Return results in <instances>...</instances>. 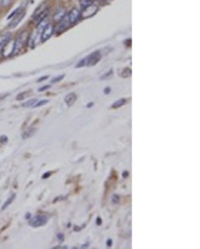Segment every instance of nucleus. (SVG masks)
<instances>
[{
	"label": "nucleus",
	"instance_id": "1",
	"mask_svg": "<svg viewBox=\"0 0 200 249\" xmlns=\"http://www.w3.org/2000/svg\"><path fill=\"white\" fill-rule=\"evenodd\" d=\"M28 37H30V33L28 32H21V33L16 37L15 43H13V48H12V55H17L20 51L24 48L26 43L28 42Z\"/></svg>",
	"mask_w": 200,
	"mask_h": 249
},
{
	"label": "nucleus",
	"instance_id": "2",
	"mask_svg": "<svg viewBox=\"0 0 200 249\" xmlns=\"http://www.w3.org/2000/svg\"><path fill=\"white\" fill-rule=\"evenodd\" d=\"M100 59H101V52L100 51H95L89 56H87L84 60H81L79 64H76V68L77 67H83V65H95L96 63L100 62Z\"/></svg>",
	"mask_w": 200,
	"mask_h": 249
},
{
	"label": "nucleus",
	"instance_id": "3",
	"mask_svg": "<svg viewBox=\"0 0 200 249\" xmlns=\"http://www.w3.org/2000/svg\"><path fill=\"white\" fill-rule=\"evenodd\" d=\"M47 15H48V5H46V4H42V5H40L36 11H35L34 16H32V21H34L35 24L42 23L43 20L47 17Z\"/></svg>",
	"mask_w": 200,
	"mask_h": 249
},
{
	"label": "nucleus",
	"instance_id": "4",
	"mask_svg": "<svg viewBox=\"0 0 200 249\" xmlns=\"http://www.w3.org/2000/svg\"><path fill=\"white\" fill-rule=\"evenodd\" d=\"M72 25V23H71V20H69L68 15H64V17H63L60 21H58V25H56V28H55V31H56V33H62L63 31H66V29H68L69 27Z\"/></svg>",
	"mask_w": 200,
	"mask_h": 249
},
{
	"label": "nucleus",
	"instance_id": "5",
	"mask_svg": "<svg viewBox=\"0 0 200 249\" xmlns=\"http://www.w3.org/2000/svg\"><path fill=\"white\" fill-rule=\"evenodd\" d=\"M47 221H48V217H47V216L38 215L30 220V225L31 226H42V225H44Z\"/></svg>",
	"mask_w": 200,
	"mask_h": 249
},
{
	"label": "nucleus",
	"instance_id": "6",
	"mask_svg": "<svg viewBox=\"0 0 200 249\" xmlns=\"http://www.w3.org/2000/svg\"><path fill=\"white\" fill-rule=\"evenodd\" d=\"M55 32V27L52 25V24H47L46 27L43 28L42 31V42H46V40H48V39L54 35Z\"/></svg>",
	"mask_w": 200,
	"mask_h": 249
},
{
	"label": "nucleus",
	"instance_id": "7",
	"mask_svg": "<svg viewBox=\"0 0 200 249\" xmlns=\"http://www.w3.org/2000/svg\"><path fill=\"white\" fill-rule=\"evenodd\" d=\"M83 9H84V11L80 13L81 17H89V16H92V15H95V13H96L97 5H95V4H91V5L83 8Z\"/></svg>",
	"mask_w": 200,
	"mask_h": 249
},
{
	"label": "nucleus",
	"instance_id": "8",
	"mask_svg": "<svg viewBox=\"0 0 200 249\" xmlns=\"http://www.w3.org/2000/svg\"><path fill=\"white\" fill-rule=\"evenodd\" d=\"M9 39H11V35L8 33V32H4V33H0V52L7 47L8 42H9Z\"/></svg>",
	"mask_w": 200,
	"mask_h": 249
},
{
	"label": "nucleus",
	"instance_id": "9",
	"mask_svg": "<svg viewBox=\"0 0 200 249\" xmlns=\"http://www.w3.org/2000/svg\"><path fill=\"white\" fill-rule=\"evenodd\" d=\"M80 13H81V11H80V9H77V8H73L69 13H67V15H68V17H69V20H71V23H72V25L76 23L77 20H79V17H80Z\"/></svg>",
	"mask_w": 200,
	"mask_h": 249
},
{
	"label": "nucleus",
	"instance_id": "10",
	"mask_svg": "<svg viewBox=\"0 0 200 249\" xmlns=\"http://www.w3.org/2000/svg\"><path fill=\"white\" fill-rule=\"evenodd\" d=\"M24 13H26V12H24V9H23V11L20 12V13H17V15H16V16H13L12 19H9V20H11V21H9V27H15L16 24H17V23H19V21H20V20L23 19Z\"/></svg>",
	"mask_w": 200,
	"mask_h": 249
},
{
	"label": "nucleus",
	"instance_id": "11",
	"mask_svg": "<svg viewBox=\"0 0 200 249\" xmlns=\"http://www.w3.org/2000/svg\"><path fill=\"white\" fill-rule=\"evenodd\" d=\"M76 99H77V96H76V93H68V95L66 96V104L68 105V107H71L75 101H76Z\"/></svg>",
	"mask_w": 200,
	"mask_h": 249
},
{
	"label": "nucleus",
	"instance_id": "12",
	"mask_svg": "<svg viewBox=\"0 0 200 249\" xmlns=\"http://www.w3.org/2000/svg\"><path fill=\"white\" fill-rule=\"evenodd\" d=\"M64 15H66V9H64V8H60V9L54 15V21H56V23L60 21V20L64 17Z\"/></svg>",
	"mask_w": 200,
	"mask_h": 249
},
{
	"label": "nucleus",
	"instance_id": "13",
	"mask_svg": "<svg viewBox=\"0 0 200 249\" xmlns=\"http://www.w3.org/2000/svg\"><path fill=\"white\" fill-rule=\"evenodd\" d=\"M126 103H127V100L126 99H119V100H116L115 103L112 104V108H115V109L116 108H120V107H123Z\"/></svg>",
	"mask_w": 200,
	"mask_h": 249
},
{
	"label": "nucleus",
	"instance_id": "14",
	"mask_svg": "<svg viewBox=\"0 0 200 249\" xmlns=\"http://www.w3.org/2000/svg\"><path fill=\"white\" fill-rule=\"evenodd\" d=\"M79 3H80L81 8H85L88 5H91V4H93V0H79Z\"/></svg>",
	"mask_w": 200,
	"mask_h": 249
},
{
	"label": "nucleus",
	"instance_id": "15",
	"mask_svg": "<svg viewBox=\"0 0 200 249\" xmlns=\"http://www.w3.org/2000/svg\"><path fill=\"white\" fill-rule=\"evenodd\" d=\"M13 200H15V193H13V195H11L9 197H8V200L5 201V204H4L3 207H1V209H5V208H7L8 205H9V204H11L12 201H13Z\"/></svg>",
	"mask_w": 200,
	"mask_h": 249
},
{
	"label": "nucleus",
	"instance_id": "16",
	"mask_svg": "<svg viewBox=\"0 0 200 249\" xmlns=\"http://www.w3.org/2000/svg\"><path fill=\"white\" fill-rule=\"evenodd\" d=\"M36 101H38L36 99H32V100H30V101H27V103H24V104H23V107H32V105L35 107Z\"/></svg>",
	"mask_w": 200,
	"mask_h": 249
},
{
	"label": "nucleus",
	"instance_id": "17",
	"mask_svg": "<svg viewBox=\"0 0 200 249\" xmlns=\"http://www.w3.org/2000/svg\"><path fill=\"white\" fill-rule=\"evenodd\" d=\"M28 93H30V92H21V93H19L16 99H17V100H23V99H26V97H27V95H28Z\"/></svg>",
	"mask_w": 200,
	"mask_h": 249
},
{
	"label": "nucleus",
	"instance_id": "18",
	"mask_svg": "<svg viewBox=\"0 0 200 249\" xmlns=\"http://www.w3.org/2000/svg\"><path fill=\"white\" fill-rule=\"evenodd\" d=\"M130 75H131V69H130V68H126V69L123 71V75H121V76H123V77H128Z\"/></svg>",
	"mask_w": 200,
	"mask_h": 249
},
{
	"label": "nucleus",
	"instance_id": "19",
	"mask_svg": "<svg viewBox=\"0 0 200 249\" xmlns=\"http://www.w3.org/2000/svg\"><path fill=\"white\" fill-rule=\"evenodd\" d=\"M9 3H11V0H0V5L1 7H7V5H9Z\"/></svg>",
	"mask_w": 200,
	"mask_h": 249
},
{
	"label": "nucleus",
	"instance_id": "20",
	"mask_svg": "<svg viewBox=\"0 0 200 249\" xmlns=\"http://www.w3.org/2000/svg\"><path fill=\"white\" fill-rule=\"evenodd\" d=\"M48 103V100H40V101H36L35 107H40V105H44V104Z\"/></svg>",
	"mask_w": 200,
	"mask_h": 249
},
{
	"label": "nucleus",
	"instance_id": "21",
	"mask_svg": "<svg viewBox=\"0 0 200 249\" xmlns=\"http://www.w3.org/2000/svg\"><path fill=\"white\" fill-rule=\"evenodd\" d=\"M63 79H64V75H60L59 77H54V79H52V83H58V81L63 80Z\"/></svg>",
	"mask_w": 200,
	"mask_h": 249
},
{
	"label": "nucleus",
	"instance_id": "22",
	"mask_svg": "<svg viewBox=\"0 0 200 249\" xmlns=\"http://www.w3.org/2000/svg\"><path fill=\"white\" fill-rule=\"evenodd\" d=\"M50 88V85H44V87H40V88H39V91H40V92H43V91H46V89H48Z\"/></svg>",
	"mask_w": 200,
	"mask_h": 249
},
{
	"label": "nucleus",
	"instance_id": "23",
	"mask_svg": "<svg viewBox=\"0 0 200 249\" xmlns=\"http://www.w3.org/2000/svg\"><path fill=\"white\" fill-rule=\"evenodd\" d=\"M50 176H51V172H48V173H44V175H43L42 177H43V179H48Z\"/></svg>",
	"mask_w": 200,
	"mask_h": 249
},
{
	"label": "nucleus",
	"instance_id": "24",
	"mask_svg": "<svg viewBox=\"0 0 200 249\" xmlns=\"http://www.w3.org/2000/svg\"><path fill=\"white\" fill-rule=\"evenodd\" d=\"M111 75H112V71H109V72H108L107 75H105V76H103V77H101V79H103V80H104V79H107V77H108V76H111Z\"/></svg>",
	"mask_w": 200,
	"mask_h": 249
},
{
	"label": "nucleus",
	"instance_id": "25",
	"mask_svg": "<svg viewBox=\"0 0 200 249\" xmlns=\"http://www.w3.org/2000/svg\"><path fill=\"white\" fill-rule=\"evenodd\" d=\"M1 143H7V136H1Z\"/></svg>",
	"mask_w": 200,
	"mask_h": 249
},
{
	"label": "nucleus",
	"instance_id": "26",
	"mask_svg": "<svg viewBox=\"0 0 200 249\" xmlns=\"http://www.w3.org/2000/svg\"><path fill=\"white\" fill-rule=\"evenodd\" d=\"M47 79H48V76H47V75H46V76H42V77H40V79H39V81H43V80H47Z\"/></svg>",
	"mask_w": 200,
	"mask_h": 249
},
{
	"label": "nucleus",
	"instance_id": "27",
	"mask_svg": "<svg viewBox=\"0 0 200 249\" xmlns=\"http://www.w3.org/2000/svg\"><path fill=\"white\" fill-rule=\"evenodd\" d=\"M113 203H117V201H119V197H117V196H113Z\"/></svg>",
	"mask_w": 200,
	"mask_h": 249
},
{
	"label": "nucleus",
	"instance_id": "28",
	"mask_svg": "<svg viewBox=\"0 0 200 249\" xmlns=\"http://www.w3.org/2000/svg\"><path fill=\"white\" fill-rule=\"evenodd\" d=\"M111 92V88H105L104 89V93H109Z\"/></svg>",
	"mask_w": 200,
	"mask_h": 249
},
{
	"label": "nucleus",
	"instance_id": "29",
	"mask_svg": "<svg viewBox=\"0 0 200 249\" xmlns=\"http://www.w3.org/2000/svg\"><path fill=\"white\" fill-rule=\"evenodd\" d=\"M96 222H97V225H100V224H101V218H100V217H97Z\"/></svg>",
	"mask_w": 200,
	"mask_h": 249
},
{
	"label": "nucleus",
	"instance_id": "30",
	"mask_svg": "<svg viewBox=\"0 0 200 249\" xmlns=\"http://www.w3.org/2000/svg\"><path fill=\"white\" fill-rule=\"evenodd\" d=\"M107 246H112V241H111V240H108V241H107Z\"/></svg>",
	"mask_w": 200,
	"mask_h": 249
}]
</instances>
